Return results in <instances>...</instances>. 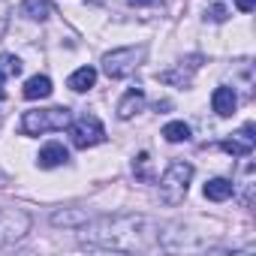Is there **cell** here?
<instances>
[{
  "label": "cell",
  "mask_w": 256,
  "mask_h": 256,
  "mask_svg": "<svg viewBox=\"0 0 256 256\" xmlns=\"http://www.w3.org/2000/svg\"><path fill=\"white\" fill-rule=\"evenodd\" d=\"M4 82H6V72L0 70V100H6V88H4Z\"/></svg>",
  "instance_id": "obj_20"
},
{
  "label": "cell",
  "mask_w": 256,
  "mask_h": 256,
  "mask_svg": "<svg viewBox=\"0 0 256 256\" xmlns=\"http://www.w3.org/2000/svg\"><path fill=\"white\" fill-rule=\"evenodd\" d=\"M232 193H235V184L226 181V178H211V181L205 184V196H208L211 202H226Z\"/></svg>",
  "instance_id": "obj_9"
},
{
  "label": "cell",
  "mask_w": 256,
  "mask_h": 256,
  "mask_svg": "<svg viewBox=\"0 0 256 256\" xmlns=\"http://www.w3.org/2000/svg\"><path fill=\"white\" fill-rule=\"evenodd\" d=\"M94 82H96V70H94V66H82V70H76V72L70 76V88H72L76 94L94 88Z\"/></svg>",
  "instance_id": "obj_11"
},
{
  "label": "cell",
  "mask_w": 256,
  "mask_h": 256,
  "mask_svg": "<svg viewBox=\"0 0 256 256\" xmlns=\"http://www.w3.org/2000/svg\"><path fill=\"white\" fill-rule=\"evenodd\" d=\"M253 145H256V139H253V124H247V126H244V130H241L238 136L226 139L220 148H223L226 154H232V157H250Z\"/></svg>",
  "instance_id": "obj_5"
},
{
  "label": "cell",
  "mask_w": 256,
  "mask_h": 256,
  "mask_svg": "<svg viewBox=\"0 0 256 256\" xmlns=\"http://www.w3.org/2000/svg\"><path fill=\"white\" fill-rule=\"evenodd\" d=\"M211 106H214V112H217L220 118H229V114L235 112V106H238V96H235L232 88H217V90L211 94Z\"/></svg>",
  "instance_id": "obj_6"
},
{
  "label": "cell",
  "mask_w": 256,
  "mask_h": 256,
  "mask_svg": "<svg viewBox=\"0 0 256 256\" xmlns=\"http://www.w3.org/2000/svg\"><path fill=\"white\" fill-rule=\"evenodd\" d=\"M88 217L82 214V211H58V214H52V223L54 226H78V223H84Z\"/></svg>",
  "instance_id": "obj_14"
},
{
  "label": "cell",
  "mask_w": 256,
  "mask_h": 256,
  "mask_svg": "<svg viewBox=\"0 0 256 256\" xmlns=\"http://www.w3.org/2000/svg\"><path fill=\"white\" fill-rule=\"evenodd\" d=\"M133 169H136V175H139L142 181H151V175H148V154H139L136 163H133Z\"/></svg>",
  "instance_id": "obj_16"
},
{
  "label": "cell",
  "mask_w": 256,
  "mask_h": 256,
  "mask_svg": "<svg viewBox=\"0 0 256 256\" xmlns=\"http://www.w3.org/2000/svg\"><path fill=\"white\" fill-rule=\"evenodd\" d=\"M235 6H238L241 12H253V6H256V0H235Z\"/></svg>",
  "instance_id": "obj_18"
},
{
  "label": "cell",
  "mask_w": 256,
  "mask_h": 256,
  "mask_svg": "<svg viewBox=\"0 0 256 256\" xmlns=\"http://www.w3.org/2000/svg\"><path fill=\"white\" fill-rule=\"evenodd\" d=\"M142 106H145V94H142L139 88L126 90V94H124V100L118 102V118H124V120H126V118H133Z\"/></svg>",
  "instance_id": "obj_8"
},
{
  "label": "cell",
  "mask_w": 256,
  "mask_h": 256,
  "mask_svg": "<svg viewBox=\"0 0 256 256\" xmlns=\"http://www.w3.org/2000/svg\"><path fill=\"white\" fill-rule=\"evenodd\" d=\"M70 136H72V145L76 148H94L106 139V130L102 124L94 118V114H82L78 120H70Z\"/></svg>",
  "instance_id": "obj_4"
},
{
  "label": "cell",
  "mask_w": 256,
  "mask_h": 256,
  "mask_svg": "<svg viewBox=\"0 0 256 256\" xmlns=\"http://www.w3.org/2000/svg\"><path fill=\"white\" fill-rule=\"evenodd\" d=\"M0 64H4L0 70H4L6 76H18V72H22V60H18L16 54H4V58H0Z\"/></svg>",
  "instance_id": "obj_15"
},
{
  "label": "cell",
  "mask_w": 256,
  "mask_h": 256,
  "mask_svg": "<svg viewBox=\"0 0 256 256\" xmlns=\"http://www.w3.org/2000/svg\"><path fill=\"white\" fill-rule=\"evenodd\" d=\"M24 96H28V100H46V96H52V78H48V76H34V78H28Z\"/></svg>",
  "instance_id": "obj_10"
},
{
  "label": "cell",
  "mask_w": 256,
  "mask_h": 256,
  "mask_svg": "<svg viewBox=\"0 0 256 256\" xmlns=\"http://www.w3.org/2000/svg\"><path fill=\"white\" fill-rule=\"evenodd\" d=\"M70 160V151L60 145V142H48L42 151H40V166L42 169H54V166H60V163H66Z\"/></svg>",
  "instance_id": "obj_7"
},
{
  "label": "cell",
  "mask_w": 256,
  "mask_h": 256,
  "mask_svg": "<svg viewBox=\"0 0 256 256\" xmlns=\"http://www.w3.org/2000/svg\"><path fill=\"white\" fill-rule=\"evenodd\" d=\"M4 30H6V18H0V36H4Z\"/></svg>",
  "instance_id": "obj_22"
},
{
  "label": "cell",
  "mask_w": 256,
  "mask_h": 256,
  "mask_svg": "<svg viewBox=\"0 0 256 256\" xmlns=\"http://www.w3.org/2000/svg\"><path fill=\"white\" fill-rule=\"evenodd\" d=\"M142 58H145V48H142V46L114 48V52L102 54V72H106L108 78H126V76L139 66Z\"/></svg>",
  "instance_id": "obj_3"
},
{
  "label": "cell",
  "mask_w": 256,
  "mask_h": 256,
  "mask_svg": "<svg viewBox=\"0 0 256 256\" xmlns=\"http://www.w3.org/2000/svg\"><path fill=\"white\" fill-rule=\"evenodd\" d=\"M22 12H24L28 18H36V22H42V18H48V16H52V6H48V0H24Z\"/></svg>",
  "instance_id": "obj_12"
},
{
  "label": "cell",
  "mask_w": 256,
  "mask_h": 256,
  "mask_svg": "<svg viewBox=\"0 0 256 256\" xmlns=\"http://www.w3.org/2000/svg\"><path fill=\"white\" fill-rule=\"evenodd\" d=\"M130 6H151V4H157V0H126Z\"/></svg>",
  "instance_id": "obj_19"
},
{
  "label": "cell",
  "mask_w": 256,
  "mask_h": 256,
  "mask_svg": "<svg viewBox=\"0 0 256 256\" xmlns=\"http://www.w3.org/2000/svg\"><path fill=\"white\" fill-rule=\"evenodd\" d=\"M163 136H166V142H187L190 139V126L184 120H172V124L163 126Z\"/></svg>",
  "instance_id": "obj_13"
},
{
  "label": "cell",
  "mask_w": 256,
  "mask_h": 256,
  "mask_svg": "<svg viewBox=\"0 0 256 256\" xmlns=\"http://www.w3.org/2000/svg\"><path fill=\"white\" fill-rule=\"evenodd\" d=\"M70 120H72V112L64 108V106H54V108H34V112H24V118H22V133H24V136L58 133V130H66Z\"/></svg>",
  "instance_id": "obj_1"
},
{
  "label": "cell",
  "mask_w": 256,
  "mask_h": 256,
  "mask_svg": "<svg viewBox=\"0 0 256 256\" xmlns=\"http://www.w3.org/2000/svg\"><path fill=\"white\" fill-rule=\"evenodd\" d=\"M226 16H229V12H226L223 6H211V22H226Z\"/></svg>",
  "instance_id": "obj_17"
},
{
  "label": "cell",
  "mask_w": 256,
  "mask_h": 256,
  "mask_svg": "<svg viewBox=\"0 0 256 256\" xmlns=\"http://www.w3.org/2000/svg\"><path fill=\"white\" fill-rule=\"evenodd\" d=\"M6 184H10V175H6V172H0V187H6Z\"/></svg>",
  "instance_id": "obj_21"
},
{
  "label": "cell",
  "mask_w": 256,
  "mask_h": 256,
  "mask_svg": "<svg viewBox=\"0 0 256 256\" xmlns=\"http://www.w3.org/2000/svg\"><path fill=\"white\" fill-rule=\"evenodd\" d=\"M190 178H193V166L190 163H172L163 178H160V199L166 205H178L184 196H187V187H190Z\"/></svg>",
  "instance_id": "obj_2"
}]
</instances>
